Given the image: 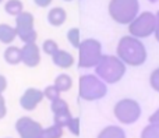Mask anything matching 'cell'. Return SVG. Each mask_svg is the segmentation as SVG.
<instances>
[{"mask_svg":"<svg viewBox=\"0 0 159 138\" xmlns=\"http://www.w3.org/2000/svg\"><path fill=\"white\" fill-rule=\"evenodd\" d=\"M116 56L126 66L140 67L148 59V52L141 39L134 38L131 35H126L119 41L117 47H116Z\"/></svg>","mask_w":159,"mask_h":138,"instance_id":"obj_1","label":"cell"},{"mask_svg":"<svg viewBox=\"0 0 159 138\" xmlns=\"http://www.w3.org/2000/svg\"><path fill=\"white\" fill-rule=\"evenodd\" d=\"M126 64L117 57L112 55H103L95 66V73L103 82L116 84L126 74Z\"/></svg>","mask_w":159,"mask_h":138,"instance_id":"obj_2","label":"cell"},{"mask_svg":"<svg viewBox=\"0 0 159 138\" xmlns=\"http://www.w3.org/2000/svg\"><path fill=\"white\" fill-rule=\"evenodd\" d=\"M110 18L120 25H129L140 14L138 0H110L107 4Z\"/></svg>","mask_w":159,"mask_h":138,"instance_id":"obj_3","label":"cell"},{"mask_svg":"<svg viewBox=\"0 0 159 138\" xmlns=\"http://www.w3.org/2000/svg\"><path fill=\"white\" fill-rule=\"evenodd\" d=\"M107 94L106 82L101 80L96 74L81 75L78 80V96L87 102H93L105 98Z\"/></svg>","mask_w":159,"mask_h":138,"instance_id":"obj_4","label":"cell"},{"mask_svg":"<svg viewBox=\"0 0 159 138\" xmlns=\"http://www.w3.org/2000/svg\"><path fill=\"white\" fill-rule=\"evenodd\" d=\"M102 45L98 39L87 38L81 41L78 47V67L91 69L99 63L102 57Z\"/></svg>","mask_w":159,"mask_h":138,"instance_id":"obj_5","label":"cell"},{"mask_svg":"<svg viewBox=\"0 0 159 138\" xmlns=\"http://www.w3.org/2000/svg\"><path fill=\"white\" fill-rule=\"evenodd\" d=\"M113 114L121 124H134L141 117V106L135 99L124 98L116 102L113 108Z\"/></svg>","mask_w":159,"mask_h":138,"instance_id":"obj_6","label":"cell"},{"mask_svg":"<svg viewBox=\"0 0 159 138\" xmlns=\"http://www.w3.org/2000/svg\"><path fill=\"white\" fill-rule=\"evenodd\" d=\"M155 22H157L155 13H152V11H143L127 25L129 27V33L138 39L149 38L151 35H154Z\"/></svg>","mask_w":159,"mask_h":138,"instance_id":"obj_7","label":"cell"},{"mask_svg":"<svg viewBox=\"0 0 159 138\" xmlns=\"http://www.w3.org/2000/svg\"><path fill=\"white\" fill-rule=\"evenodd\" d=\"M34 22H35V18H34L32 13H30V11H22L21 14H18L16 17L17 36L24 43H34L38 39V33L34 28Z\"/></svg>","mask_w":159,"mask_h":138,"instance_id":"obj_8","label":"cell"},{"mask_svg":"<svg viewBox=\"0 0 159 138\" xmlns=\"http://www.w3.org/2000/svg\"><path fill=\"white\" fill-rule=\"evenodd\" d=\"M16 130L21 138H41L43 127L34 119L24 116L16 122Z\"/></svg>","mask_w":159,"mask_h":138,"instance_id":"obj_9","label":"cell"},{"mask_svg":"<svg viewBox=\"0 0 159 138\" xmlns=\"http://www.w3.org/2000/svg\"><path fill=\"white\" fill-rule=\"evenodd\" d=\"M43 91L38 88H28L20 98V106L24 110L31 112L38 108V105L43 100Z\"/></svg>","mask_w":159,"mask_h":138,"instance_id":"obj_10","label":"cell"},{"mask_svg":"<svg viewBox=\"0 0 159 138\" xmlns=\"http://www.w3.org/2000/svg\"><path fill=\"white\" fill-rule=\"evenodd\" d=\"M21 55H22V63L27 67H36L41 63V49L36 45V42L25 43L21 47Z\"/></svg>","mask_w":159,"mask_h":138,"instance_id":"obj_11","label":"cell"},{"mask_svg":"<svg viewBox=\"0 0 159 138\" xmlns=\"http://www.w3.org/2000/svg\"><path fill=\"white\" fill-rule=\"evenodd\" d=\"M52 61L55 66H57L59 69H70L74 64V56L70 52L63 49H59L55 55L52 56Z\"/></svg>","mask_w":159,"mask_h":138,"instance_id":"obj_12","label":"cell"},{"mask_svg":"<svg viewBox=\"0 0 159 138\" xmlns=\"http://www.w3.org/2000/svg\"><path fill=\"white\" fill-rule=\"evenodd\" d=\"M67 20V13L63 7H53L48 13V22L52 27H61Z\"/></svg>","mask_w":159,"mask_h":138,"instance_id":"obj_13","label":"cell"},{"mask_svg":"<svg viewBox=\"0 0 159 138\" xmlns=\"http://www.w3.org/2000/svg\"><path fill=\"white\" fill-rule=\"evenodd\" d=\"M96 138H127L126 131L120 126H106L99 131Z\"/></svg>","mask_w":159,"mask_h":138,"instance_id":"obj_14","label":"cell"},{"mask_svg":"<svg viewBox=\"0 0 159 138\" xmlns=\"http://www.w3.org/2000/svg\"><path fill=\"white\" fill-rule=\"evenodd\" d=\"M4 60L6 63H8L10 66H16L22 61V55H21V47L17 46H8L4 50Z\"/></svg>","mask_w":159,"mask_h":138,"instance_id":"obj_15","label":"cell"},{"mask_svg":"<svg viewBox=\"0 0 159 138\" xmlns=\"http://www.w3.org/2000/svg\"><path fill=\"white\" fill-rule=\"evenodd\" d=\"M17 38L16 27H11L8 24H0V42L4 45H10Z\"/></svg>","mask_w":159,"mask_h":138,"instance_id":"obj_16","label":"cell"},{"mask_svg":"<svg viewBox=\"0 0 159 138\" xmlns=\"http://www.w3.org/2000/svg\"><path fill=\"white\" fill-rule=\"evenodd\" d=\"M53 85L60 92H67V91H70L73 87V78L70 77L69 74H59L57 77L55 78Z\"/></svg>","mask_w":159,"mask_h":138,"instance_id":"obj_17","label":"cell"},{"mask_svg":"<svg viewBox=\"0 0 159 138\" xmlns=\"http://www.w3.org/2000/svg\"><path fill=\"white\" fill-rule=\"evenodd\" d=\"M4 11L8 16L17 17L18 14H21L24 11V6H22L21 0H7L4 4Z\"/></svg>","mask_w":159,"mask_h":138,"instance_id":"obj_18","label":"cell"},{"mask_svg":"<svg viewBox=\"0 0 159 138\" xmlns=\"http://www.w3.org/2000/svg\"><path fill=\"white\" fill-rule=\"evenodd\" d=\"M63 133H64L63 127H60V126L53 123V126H49V127L42 130L41 138H61L63 137Z\"/></svg>","mask_w":159,"mask_h":138,"instance_id":"obj_19","label":"cell"},{"mask_svg":"<svg viewBox=\"0 0 159 138\" xmlns=\"http://www.w3.org/2000/svg\"><path fill=\"white\" fill-rule=\"evenodd\" d=\"M71 119H73L71 112L66 110V112H61V113H56L55 116H53V123L60 126V127H67L69 123L71 122Z\"/></svg>","mask_w":159,"mask_h":138,"instance_id":"obj_20","label":"cell"},{"mask_svg":"<svg viewBox=\"0 0 159 138\" xmlns=\"http://www.w3.org/2000/svg\"><path fill=\"white\" fill-rule=\"evenodd\" d=\"M141 138H159V124L149 123L145 126L141 131Z\"/></svg>","mask_w":159,"mask_h":138,"instance_id":"obj_21","label":"cell"},{"mask_svg":"<svg viewBox=\"0 0 159 138\" xmlns=\"http://www.w3.org/2000/svg\"><path fill=\"white\" fill-rule=\"evenodd\" d=\"M80 36H81V32H80L78 28L74 27V28H71V29L67 31V41H69L70 45H71L73 47H75V49H78L80 43H81Z\"/></svg>","mask_w":159,"mask_h":138,"instance_id":"obj_22","label":"cell"},{"mask_svg":"<svg viewBox=\"0 0 159 138\" xmlns=\"http://www.w3.org/2000/svg\"><path fill=\"white\" fill-rule=\"evenodd\" d=\"M50 109H52V112L55 114L61 113V112H66V110H70L69 103H67L64 99H61V98H57V99L52 100V103H50Z\"/></svg>","mask_w":159,"mask_h":138,"instance_id":"obj_23","label":"cell"},{"mask_svg":"<svg viewBox=\"0 0 159 138\" xmlns=\"http://www.w3.org/2000/svg\"><path fill=\"white\" fill-rule=\"evenodd\" d=\"M42 50H43L46 55L53 56L59 50V45H57V42H55L53 39H46V41H43V43H42Z\"/></svg>","mask_w":159,"mask_h":138,"instance_id":"obj_24","label":"cell"},{"mask_svg":"<svg viewBox=\"0 0 159 138\" xmlns=\"http://www.w3.org/2000/svg\"><path fill=\"white\" fill-rule=\"evenodd\" d=\"M60 94L61 92L59 91L55 85H49V87H46V88L43 89V96L46 98V99H49L50 102L55 100V99H57V98H60Z\"/></svg>","mask_w":159,"mask_h":138,"instance_id":"obj_25","label":"cell"},{"mask_svg":"<svg viewBox=\"0 0 159 138\" xmlns=\"http://www.w3.org/2000/svg\"><path fill=\"white\" fill-rule=\"evenodd\" d=\"M149 85H151V88L154 91L159 92V67L155 69L149 75Z\"/></svg>","mask_w":159,"mask_h":138,"instance_id":"obj_26","label":"cell"},{"mask_svg":"<svg viewBox=\"0 0 159 138\" xmlns=\"http://www.w3.org/2000/svg\"><path fill=\"white\" fill-rule=\"evenodd\" d=\"M67 127H69V131L73 136H78L80 134V119L78 117H73Z\"/></svg>","mask_w":159,"mask_h":138,"instance_id":"obj_27","label":"cell"},{"mask_svg":"<svg viewBox=\"0 0 159 138\" xmlns=\"http://www.w3.org/2000/svg\"><path fill=\"white\" fill-rule=\"evenodd\" d=\"M7 114V106H6V99L3 94H0V119H4Z\"/></svg>","mask_w":159,"mask_h":138,"instance_id":"obj_28","label":"cell"},{"mask_svg":"<svg viewBox=\"0 0 159 138\" xmlns=\"http://www.w3.org/2000/svg\"><path fill=\"white\" fill-rule=\"evenodd\" d=\"M155 18H157V22H155L154 36H155V39H157V42H159V10L155 13Z\"/></svg>","mask_w":159,"mask_h":138,"instance_id":"obj_29","label":"cell"},{"mask_svg":"<svg viewBox=\"0 0 159 138\" xmlns=\"http://www.w3.org/2000/svg\"><path fill=\"white\" fill-rule=\"evenodd\" d=\"M53 0H34V3H35L38 7H41V8H45V7H48V6H50V3H52Z\"/></svg>","mask_w":159,"mask_h":138,"instance_id":"obj_30","label":"cell"},{"mask_svg":"<svg viewBox=\"0 0 159 138\" xmlns=\"http://www.w3.org/2000/svg\"><path fill=\"white\" fill-rule=\"evenodd\" d=\"M6 88H7V80H6L4 75L0 74V94H3L6 91Z\"/></svg>","mask_w":159,"mask_h":138,"instance_id":"obj_31","label":"cell"},{"mask_svg":"<svg viewBox=\"0 0 159 138\" xmlns=\"http://www.w3.org/2000/svg\"><path fill=\"white\" fill-rule=\"evenodd\" d=\"M149 123H157V124H159V109H157V110L149 116Z\"/></svg>","mask_w":159,"mask_h":138,"instance_id":"obj_32","label":"cell"},{"mask_svg":"<svg viewBox=\"0 0 159 138\" xmlns=\"http://www.w3.org/2000/svg\"><path fill=\"white\" fill-rule=\"evenodd\" d=\"M148 2H149V3H157L158 0H148Z\"/></svg>","mask_w":159,"mask_h":138,"instance_id":"obj_33","label":"cell"},{"mask_svg":"<svg viewBox=\"0 0 159 138\" xmlns=\"http://www.w3.org/2000/svg\"><path fill=\"white\" fill-rule=\"evenodd\" d=\"M64 2H73V0H64Z\"/></svg>","mask_w":159,"mask_h":138,"instance_id":"obj_34","label":"cell"},{"mask_svg":"<svg viewBox=\"0 0 159 138\" xmlns=\"http://www.w3.org/2000/svg\"><path fill=\"white\" fill-rule=\"evenodd\" d=\"M2 2H3V0H0V3H2Z\"/></svg>","mask_w":159,"mask_h":138,"instance_id":"obj_35","label":"cell"}]
</instances>
